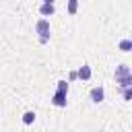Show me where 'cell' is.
Instances as JSON below:
<instances>
[{
	"instance_id": "obj_4",
	"label": "cell",
	"mask_w": 132,
	"mask_h": 132,
	"mask_svg": "<svg viewBox=\"0 0 132 132\" xmlns=\"http://www.w3.org/2000/svg\"><path fill=\"white\" fill-rule=\"evenodd\" d=\"M54 12H56L54 2H43V4L39 6V14H41V16H52Z\"/></svg>"
},
{
	"instance_id": "obj_2",
	"label": "cell",
	"mask_w": 132,
	"mask_h": 132,
	"mask_svg": "<svg viewBox=\"0 0 132 132\" xmlns=\"http://www.w3.org/2000/svg\"><path fill=\"white\" fill-rule=\"evenodd\" d=\"M89 97H91V101H93V103H101V101L105 99V89H103V87H93Z\"/></svg>"
},
{
	"instance_id": "obj_3",
	"label": "cell",
	"mask_w": 132,
	"mask_h": 132,
	"mask_svg": "<svg viewBox=\"0 0 132 132\" xmlns=\"http://www.w3.org/2000/svg\"><path fill=\"white\" fill-rule=\"evenodd\" d=\"M66 95H68V93H64V91H56L54 97H52V103H54L56 107H66V101H68Z\"/></svg>"
},
{
	"instance_id": "obj_1",
	"label": "cell",
	"mask_w": 132,
	"mask_h": 132,
	"mask_svg": "<svg viewBox=\"0 0 132 132\" xmlns=\"http://www.w3.org/2000/svg\"><path fill=\"white\" fill-rule=\"evenodd\" d=\"M35 33L39 35V43H47L50 41V21L45 16L35 23Z\"/></svg>"
},
{
	"instance_id": "obj_13",
	"label": "cell",
	"mask_w": 132,
	"mask_h": 132,
	"mask_svg": "<svg viewBox=\"0 0 132 132\" xmlns=\"http://www.w3.org/2000/svg\"><path fill=\"white\" fill-rule=\"evenodd\" d=\"M43 2H56V0H43Z\"/></svg>"
},
{
	"instance_id": "obj_6",
	"label": "cell",
	"mask_w": 132,
	"mask_h": 132,
	"mask_svg": "<svg viewBox=\"0 0 132 132\" xmlns=\"http://www.w3.org/2000/svg\"><path fill=\"white\" fill-rule=\"evenodd\" d=\"M116 82H120V87H132V74H122V76H116Z\"/></svg>"
},
{
	"instance_id": "obj_8",
	"label": "cell",
	"mask_w": 132,
	"mask_h": 132,
	"mask_svg": "<svg viewBox=\"0 0 132 132\" xmlns=\"http://www.w3.org/2000/svg\"><path fill=\"white\" fill-rule=\"evenodd\" d=\"M122 74H132V72H130V68H128L126 64L118 66V68H116V72H113V76H122Z\"/></svg>"
},
{
	"instance_id": "obj_12",
	"label": "cell",
	"mask_w": 132,
	"mask_h": 132,
	"mask_svg": "<svg viewBox=\"0 0 132 132\" xmlns=\"http://www.w3.org/2000/svg\"><path fill=\"white\" fill-rule=\"evenodd\" d=\"M56 91H64V93H68V82L66 80H58V89Z\"/></svg>"
},
{
	"instance_id": "obj_7",
	"label": "cell",
	"mask_w": 132,
	"mask_h": 132,
	"mask_svg": "<svg viewBox=\"0 0 132 132\" xmlns=\"http://www.w3.org/2000/svg\"><path fill=\"white\" fill-rule=\"evenodd\" d=\"M33 122H35V111H25V113H23V124L29 126V124H33Z\"/></svg>"
},
{
	"instance_id": "obj_5",
	"label": "cell",
	"mask_w": 132,
	"mask_h": 132,
	"mask_svg": "<svg viewBox=\"0 0 132 132\" xmlns=\"http://www.w3.org/2000/svg\"><path fill=\"white\" fill-rule=\"evenodd\" d=\"M91 74H93V72H91V66H89V64H82V66L76 70V78H80V80H89Z\"/></svg>"
},
{
	"instance_id": "obj_9",
	"label": "cell",
	"mask_w": 132,
	"mask_h": 132,
	"mask_svg": "<svg viewBox=\"0 0 132 132\" xmlns=\"http://www.w3.org/2000/svg\"><path fill=\"white\" fill-rule=\"evenodd\" d=\"M118 47H120L122 52H130V50H132V41H130V39H122Z\"/></svg>"
},
{
	"instance_id": "obj_10",
	"label": "cell",
	"mask_w": 132,
	"mask_h": 132,
	"mask_svg": "<svg viewBox=\"0 0 132 132\" xmlns=\"http://www.w3.org/2000/svg\"><path fill=\"white\" fill-rule=\"evenodd\" d=\"M78 10V0H68V14H76Z\"/></svg>"
},
{
	"instance_id": "obj_11",
	"label": "cell",
	"mask_w": 132,
	"mask_h": 132,
	"mask_svg": "<svg viewBox=\"0 0 132 132\" xmlns=\"http://www.w3.org/2000/svg\"><path fill=\"white\" fill-rule=\"evenodd\" d=\"M122 97H124V101H130L132 99V87H122Z\"/></svg>"
}]
</instances>
